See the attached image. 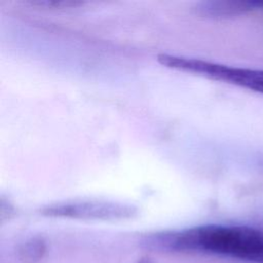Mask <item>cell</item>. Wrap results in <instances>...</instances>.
<instances>
[{"instance_id":"4","label":"cell","mask_w":263,"mask_h":263,"mask_svg":"<svg viewBox=\"0 0 263 263\" xmlns=\"http://www.w3.org/2000/svg\"><path fill=\"white\" fill-rule=\"evenodd\" d=\"M262 1L251 0H210L196 5V11L208 17L229 18L261 10Z\"/></svg>"},{"instance_id":"8","label":"cell","mask_w":263,"mask_h":263,"mask_svg":"<svg viewBox=\"0 0 263 263\" xmlns=\"http://www.w3.org/2000/svg\"><path fill=\"white\" fill-rule=\"evenodd\" d=\"M261 10H263V1H262V6H261Z\"/></svg>"},{"instance_id":"7","label":"cell","mask_w":263,"mask_h":263,"mask_svg":"<svg viewBox=\"0 0 263 263\" xmlns=\"http://www.w3.org/2000/svg\"><path fill=\"white\" fill-rule=\"evenodd\" d=\"M138 263H154V262L152 260H150L149 258H143Z\"/></svg>"},{"instance_id":"2","label":"cell","mask_w":263,"mask_h":263,"mask_svg":"<svg viewBox=\"0 0 263 263\" xmlns=\"http://www.w3.org/2000/svg\"><path fill=\"white\" fill-rule=\"evenodd\" d=\"M158 62L168 68L196 73L263 95V70L228 66L183 55L161 53Z\"/></svg>"},{"instance_id":"5","label":"cell","mask_w":263,"mask_h":263,"mask_svg":"<svg viewBox=\"0 0 263 263\" xmlns=\"http://www.w3.org/2000/svg\"><path fill=\"white\" fill-rule=\"evenodd\" d=\"M45 251L44 243L41 240H31L27 242L22 249V259H24L28 263H34L40 260Z\"/></svg>"},{"instance_id":"6","label":"cell","mask_w":263,"mask_h":263,"mask_svg":"<svg viewBox=\"0 0 263 263\" xmlns=\"http://www.w3.org/2000/svg\"><path fill=\"white\" fill-rule=\"evenodd\" d=\"M34 4H39V5H46V6H55V7H70V6H75L78 5L80 2H76V1H37V2H33Z\"/></svg>"},{"instance_id":"3","label":"cell","mask_w":263,"mask_h":263,"mask_svg":"<svg viewBox=\"0 0 263 263\" xmlns=\"http://www.w3.org/2000/svg\"><path fill=\"white\" fill-rule=\"evenodd\" d=\"M138 210L132 204L109 200H70L47 205L41 214L83 220H122L136 216Z\"/></svg>"},{"instance_id":"1","label":"cell","mask_w":263,"mask_h":263,"mask_svg":"<svg viewBox=\"0 0 263 263\" xmlns=\"http://www.w3.org/2000/svg\"><path fill=\"white\" fill-rule=\"evenodd\" d=\"M148 248L214 254L263 263V230L243 225L210 224L149 236Z\"/></svg>"}]
</instances>
